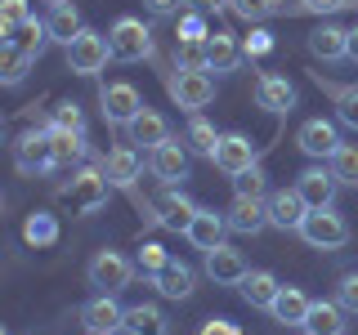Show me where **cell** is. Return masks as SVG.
<instances>
[{"label": "cell", "mask_w": 358, "mask_h": 335, "mask_svg": "<svg viewBox=\"0 0 358 335\" xmlns=\"http://www.w3.org/2000/svg\"><path fill=\"white\" fill-rule=\"evenodd\" d=\"M108 174H103V165H90V170H76L72 174V184H63L59 188V197L72 206V215H94V210H103L108 206Z\"/></svg>", "instance_id": "obj_1"}, {"label": "cell", "mask_w": 358, "mask_h": 335, "mask_svg": "<svg viewBox=\"0 0 358 335\" xmlns=\"http://www.w3.org/2000/svg\"><path fill=\"white\" fill-rule=\"evenodd\" d=\"M108 45H112V59H117V63H143V59H152V31H148V22L130 18V14L112 22Z\"/></svg>", "instance_id": "obj_2"}, {"label": "cell", "mask_w": 358, "mask_h": 335, "mask_svg": "<svg viewBox=\"0 0 358 335\" xmlns=\"http://www.w3.org/2000/svg\"><path fill=\"white\" fill-rule=\"evenodd\" d=\"M14 161L22 174H45V170H59V161H54V139H50V126L45 130H22L14 139Z\"/></svg>", "instance_id": "obj_3"}, {"label": "cell", "mask_w": 358, "mask_h": 335, "mask_svg": "<svg viewBox=\"0 0 358 335\" xmlns=\"http://www.w3.org/2000/svg\"><path fill=\"white\" fill-rule=\"evenodd\" d=\"M300 237H305L313 251H341L345 241H350V223L345 215H336V210H309L305 223H300Z\"/></svg>", "instance_id": "obj_4"}, {"label": "cell", "mask_w": 358, "mask_h": 335, "mask_svg": "<svg viewBox=\"0 0 358 335\" xmlns=\"http://www.w3.org/2000/svg\"><path fill=\"white\" fill-rule=\"evenodd\" d=\"M67 72H76V76H99L108 67V59H112V45H108V36H99V31H81L72 45H67Z\"/></svg>", "instance_id": "obj_5"}, {"label": "cell", "mask_w": 358, "mask_h": 335, "mask_svg": "<svg viewBox=\"0 0 358 335\" xmlns=\"http://www.w3.org/2000/svg\"><path fill=\"white\" fill-rule=\"evenodd\" d=\"M99 107H103L108 126H130V121L139 117L148 103H143V94L130 81H108L103 89H99Z\"/></svg>", "instance_id": "obj_6"}, {"label": "cell", "mask_w": 358, "mask_h": 335, "mask_svg": "<svg viewBox=\"0 0 358 335\" xmlns=\"http://www.w3.org/2000/svg\"><path fill=\"white\" fill-rule=\"evenodd\" d=\"M134 277V264L126 260L121 251H99L94 260H90V286L108 290V295H117V290H126Z\"/></svg>", "instance_id": "obj_7"}, {"label": "cell", "mask_w": 358, "mask_h": 335, "mask_svg": "<svg viewBox=\"0 0 358 335\" xmlns=\"http://www.w3.org/2000/svg\"><path fill=\"white\" fill-rule=\"evenodd\" d=\"M215 170L220 174H229V179H238L242 170H251V165H260L255 161V143L246 139V134H238V130H229V134H220V148H215Z\"/></svg>", "instance_id": "obj_8"}, {"label": "cell", "mask_w": 358, "mask_h": 335, "mask_svg": "<svg viewBox=\"0 0 358 335\" xmlns=\"http://www.w3.org/2000/svg\"><path fill=\"white\" fill-rule=\"evenodd\" d=\"M171 98L179 103V112H201L215 98V81H210V72H179L171 76Z\"/></svg>", "instance_id": "obj_9"}, {"label": "cell", "mask_w": 358, "mask_h": 335, "mask_svg": "<svg viewBox=\"0 0 358 335\" xmlns=\"http://www.w3.org/2000/svg\"><path fill=\"white\" fill-rule=\"evenodd\" d=\"M224 219H229V232H238V237H255V232L268 228V201L264 197H233V206L224 210Z\"/></svg>", "instance_id": "obj_10"}, {"label": "cell", "mask_w": 358, "mask_h": 335, "mask_svg": "<svg viewBox=\"0 0 358 335\" xmlns=\"http://www.w3.org/2000/svg\"><path fill=\"white\" fill-rule=\"evenodd\" d=\"M148 170H152L157 184H166V188L184 184V179H188V152H184V143H179V139H166L162 148H152L148 152Z\"/></svg>", "instance_id": "obj_11"}, {"label": "cell", "mask_w": 358, "mask_h": 335, "mask_svg": "<svg viewBox=\"0 0 358 335\" xmlns=\"http://www.w3.org/2000/svg\"><path fill=\"white\" fill-rule=\"evenodd\" d=\"M157 228H166V232H188V228H193V219H197V201L193 197H184V193H175V188H166V193H162V201H157Z\"/></svg>", "instance_id": "obj_12"}, {"label": "cell", "mask_w": 358, "mask_h": 335, "mask_svg": "<svg viewBox=\"0 0 358 335\" xmlns=\"http://www.w3.org/2000/svg\"><path fill=\"white\" fill-rule=\"evenodd\" d=\"M264 201H268V223H273V228L300 232V223H305L309 206H305V197H300L296 188H278V193H268Z\"/></svg>", "instance_id": "obj_13"}, {"label": "cell", "mask_w": 358, "mask_h": 335, "mask_svg": "<svg viewBox=\"0 0 358 335\" xmlns=\"http://www.w3.org/2000/svg\"><path fill=\"white\" fill-rule=\"evenodd\" d=\"M251 273V268H246V255L242 251H233V246H215V251H206V277L215 286H238L242 277Z\"/></svg>", "instance_id": "obj_14"}, {"label": "cell", "mask_w": 358, "mask_h": 335, "mask_svg": "<svg viewBox=\"0 0 358 335\" xmlns=\"http://www.w3.org/2000/svg\"><path fill=\"white\" fill-rule=\"evenodd\" d=\"M336 188H341V179H336L331 170H322V165H309V170L296 179V193L305 197L309 210H327L336 201Z\"/></svg>", "instance_id": "obj_15"}, {"label": "cell", "mask_w": 358, "mask_h": 335, "mask_svg": "<svg viewBox=\"0 0 358 335\" xmlns=\"http://www.w3.org/2000/svg\"><path fill=\"white\" fill-rule=\"evenodd\" d=\"M255 103L264 112H273V117H287V112L296 107V85L278 72H264L260 81H255Z\"/></svg>", "instance_id": "obj_16"}, {"label": "cell", "mask_w": 358, "mask_h": 335, "mask_svg": "<svg viewBox=\"0 0 358 335\" xmlns=\"http://www.w3.org/2000/svg\"><path fill=\"white\" fill-rule=\"evenodd\" d=\"M305 45H309L313 59H322V63H341V59H350V31L336 27V22H322V27H313Z\"/></svg>", "instance_id": "obj_17"}, {"label": "cell", "mask_w": 358, "mask_h": 335, "mask_svg": "<svg viewBox=\"0 0 358 335\" xmlns=\"http://www.w3.org/2000/svg\"><path fill=\"white\" fill-rule=\"evenodd\" d=\"M296 143H300V152L305 156H331L336 148H341V134H336V121H322V117H313V121H305L300 126V134H296Z\"/></svg>", "instance_id": "obj_18"}, {"label": "cell", "mask_w": 358, "mask_h": 335, "mask_svg": "<svg viewBox=\"0 0 358 335\" xmlns=\"http://www.w3.org/2000/svg\"><path fill=\"white\" fill-rule=\"evenodd\" d=\"M121 322H126V308H121L117 295H108V290H99V295L81 308V327L85 331H121Z\"/></svg>", "instance_id": "obj_19"}, {"label": "cell", "mask_w": 358, "mask_h": 335, "mask_svg": "<svg viewBox=\"0 0 358 335\" xmlns=\"http://www.w3.org/2000/svg\"><path fill=\"white\" fill-rule=\"evenodd\" d=\"M148 282L157 286V295H166V299H188V295H193L197 273H193V268H188L184 260H175V255H171V264H166L162 273H152Z\"/></svg>", "instance_id": "obj_20"}, {"label": "cell", "mask_w": 358, "mask_h": 335, "mask_svg": "<svg viewBox=\"0 0 358 335\" xmlns=\"http://www.w3.org/2000/svg\"><path fill=\"white\" fill-rule=\"evenodd\" d=\"M103 174H108L112 188H134V184H139V174H143V156L134 152V148H112L103 156Z\"/></svg>", "instance_id": "obj_21"}, {"label": "cell", "mask_w": 358, "mask_h": 335, "mask_svg": "<svg viewBox=\"0 0 358 335\" xmlns=\"http://www.w3.org/2000/svg\"><path fill=\"white\" fill-rule=\"evenodd\" d=\"M278 290H282V282H278L268 268H251V273H246L242 282H238V295H242L251 308H273Z\"/></svg>", "instance_id": "obj_22"}, {"label": "cell", "mask_w": 358, "mask_h": 335, "mask_svg": "<svg viewBox=\"0 0 358 335\" xmlns=\"http://www.w3.org/2000/svg\"><path fill=\"white\" fill-rule=\"evenodd\" d=\"M309 308H313V299L300 286H282L268 313H273V322H282V327H305V322H309Z\"/></svg>", "instance_id": "obj_23"}, {"label": "cell", "mask_w": 358, "mask_h": 335, "mask_svg": "<svg viewBox=\"0 0 358 335\" xmlns=\"http://www.w3.org/2000/svg\"><path fill=\"white\" fill-rule=\"evenodd\" d=\"M224 232H229V219H224L220 210H206V206H201V210H197V219H193V228H188L184 237L193 241L201 255H206V251H215V246L224 241Z\"/></svg>", "instance_id": "obj_24"}, {"label": "cell", "mask_w": 358, "mask_h": 335, "mask_svg": "<svg viewBox=\"0 0 358 335\" xmlns=\"http://www.w3.org/2000/svg\"><path fill=\"white\" fill-rule=\"evenodd\" d=\"M126 130H130V143H143L148 152H152V148H162V143L171 139V126H166V117H162L157 107H143Z\"/></svg>", "instance_id": "obj_25"}, {"label": "cell", "mask_w": 358, "mask_h": 335, "mask_svg": "<svg viewBox=\"0 0 358 335\" xmlns=\"http://www.w3.org/2000/svg\"><path fill=\"white\" fill-rule=\"evenodd\" d=\"M45 27H50V40L67 50V45H72V40L85 31V22H81V14H76L72 0H63V5H50V18H45Z\"/></svg>", "instance_id": "obj_26"}, {"label": "cell", "mask_w": 358, "mask_h": 335, "mask_svg": "<svg viewBox=\"0 0 358 335\" xmlns=\"http://www.w3.org/2000/svg\"><path fill=\"white\" fill-rule=\"evenodd\" d=\"M121 331L126 335H171V322H166V313L157 304H130Z\"/></svg>", "instance_id": "obj_27"}, {"label": "cell", "mask_w": 358, "mask_h": 335, "mask_svg": "<svg viewBox=\"0 0 358 335\" xmlns=\"http://www.w3.org/2000/svg\"><path fill=\"white\" fill-rule=\"evenodd\" d=\"M0 45H14V50L27 54V59H41L45 45H54V40H50V27H45V22H36V14H31L22 27H14L9 36H0Z\"/></svg>", "instance_id": "obj_28"}, {"label": "cell", "mask_w": 358, "mask_h": 335, "mask_svg": "<svg viewBox=\"0 0 358 335\" xmlns=\"http://www.w3.org/2000/svg\"><path fill=\"white\" fill-rule=\"evenodd\" d=\"M206 54H210V72H233V67L246 59L233 31H210V36H206Z\"/></svg>", "instance_id": "obj_29"}, {"label": "cell", "mask_w": 358, "mask_h": 335, "mask_svg": "<svg viewBox=\"0 0 358 335\" xmlns=\"http://www.w3.org/2000/svg\"><path fill=\"white\" fill-rule=\"evenodd\" d=\"M305 331H313V335H345V308L336 304V299H313Z\"/></svg>", "instance_id": "obj_30"}, {"label": "cell", "mask_w": 358, "mask_h": 335, "mask_svg": "<svg viewBox=\"0 0 358 335\" xmlns=\"http://www.w3.org/2000/svg\"><path fill=\"white\" fill-rule=\"evenodd\" d=\"M22 241L27 246H54L59 241V219L50 215V210H36V215H27V223H22Z\"/></svg>", "instance_id": "obj_31"}, {"label": "cell", "mask_w": 358, "mask_h": 335, "mask_svg": "<svg viewBox=\"0 0 358 335\" xmlns=\"http://www.w3.org/2000/svg\"><path fill=\"white\" fill-rule=\"evenodd\" d=\"M31 63L36 59H27L22 50H14V45H0V85H22L27 81V72H31Z\"/></svg>", "instance_id": "obj_32"}, {"label": "cell", "mask_w": 358, "mask_h": 335, "mask_svg": "<svg viewBox=\"0 0 358 335\" xmlns=\"http://www.w3.org/2000/svg\"><path fill=\"white\" fill-rule=\"evenodd\" d=\"M327 170L341 179L345 188H358V143H341V148L327 156Z\"/></svg>", "instance_id": "obj_33"}, {"label": "cell", "mask_w": 358, "mask_h": 335, "mask_svg": "<svg viewBox=\"0 0 358 335\" xmlns=\"http://www.w3.org/2000/svg\"><path fill=\"white\" fill-rule=\"evenodd\" d=\"M50 139H54V161H59V165H76V161H85V134L50 130Z\"/></svg>", "instance_id": "obj_34"}, {"label": "cell", "mask_w": 358, "mask_h": 335, "mask_svg": "<svg viewBox=\"0 0 358 335\" xmlns=\"http://www.w3.org/2000/svg\"><path fill=\"white\" fill-rule=\"evenodd\" d=\"M184 143L193 152H201V156H215V148H220V134H215V126H210L206 117H197L193 112V121H188V134H184Z\"/></svg>", "instance_id": "obj_35"}, {"label": "cell", "mask_w": 358, "mask_h": 335, "mask_svg": "<svg viewBox=\"0 0 358 335\" xmlns=\"http://www.w3.org/2000/svg\"><path fill=\"white\" fill-rule=\"evenodd\" d=\"M50 130H72V134H85V112L76 98H59L50 112Z\"/></svg>", "instance_id": "obj_36"}, {"label": "cell", "mask_w": 358, "mask_h": 335, "mask_svg": "<svg viewBox=\"0 0 358 335\" xmlns=\"http://www.w3.org/2000/svg\"><path fill=\"white\" fill-rule=\"evenodd\" d=\"M175 63H179V72H210L206 40H179L175 45Z\"/></svg>", "instance_id": "obj_37"}, {"label": "cell", "mask_w": 358, "mask_h": 335, "mask_svg": "<svg viewBox=\"0 0 358 335\" xmlns=\"http://www.w3.org/2000/svg\"><path fill=\"white\" fill-rule=\"evenodd\" d=\"M229 9L238 18H246V22H264V18H273L282 5H278V0H229Z\"/></svg>", "instance_id": "obj_38"}, {"label": "cell", "mask_w": 358, "mask_h": 335, "mask_svg": "<svg viewBox=\"0 0 358 335\" xmlns=\"http://www.w3.org/2000/svg\"><path fill=\"white\" fill-rule=\"evenodd\" d=\"M27 18H31L27 0H0V36H9V31L22 27Z\"/></svg>", "instance_id": "obj_39"}, {"label": "cell", "mask_w": 358, "mask_h": 335, "mask_svg": "<svg viewBox=\"0 0 358 335\" xmlns=\"http://www.w3.org/2000/svg\"><path fill=\"white\" fill-rule=\"evenodd\" d=\"M336 117H341L350 130H358V85L336 89Z\"/></svg>", "instance_id": "obj_40"}, {"label": "cell", "mask_w": 358, "mask_h": 335, "mask_svg": "<svg viewBox=\"0 0 358 335\" xmlns=\"http://www.w3.org/2000/svg\"><path fill=\"white\" fill-rule=\"evenodd\" d=\"M166 264H171V255H166V246H157V241H143L139 246V268H143V273H162V268Z\"/></svg>", "instance_id": "obj_41"}, {"label": "cell", "mask_w": 358, "mask_h": 335, "mask_svg": "<svg viewBox=\"0 0 358 335\" xmlns=\"http://www.w3.org/2000/svg\"><path fill=\"white\" fill-rule=\"evenodd\" d=\"M233 188H238L242 197H268V188H264V170H260V165L242 170L238 179H233Z\"/></svg>", "instance_id": "obj_42"}, {"label": "cell", "mask_w": 358, "mask_h": 335, "mask_svg": "<svg viewBox=\"0 0 358 335\" xmlns=\"http://www.w3.org/2000/svg\"><path fill=\"white\" fill-rule=\"evenodd\" d=\"M336 304L345 313H358V273H345L341 282H336Z\"/></svg>", "instance_id": "obj_43"}, {"label": "cell", "mask_w": 358, "mask_h": 335, "mask_svg": "<svg viewBox=\"0 0 358 335\" xmlns=\"http://www.w3.org/2000/svg\"><path fill=\"white\" fill-rule=\"evenodd\" d=\"M206 18H201V9H193V14H179V40H206Z\"/></svg>", "instance_id": "obj_44"}, {"label": "cell", "mask_w": 358, "mask_h": 335, "mask_svg": "<svg viewBox=\"0 0 358 335\" xmlns=\"http://www.w3.org/2000/svg\"><path fill=\"white\" fill-rule=\"evenodd\" d=\"M268 50H273V36H268V31H260V27H255L251 36L242 40V54H246V59H260V54H268Z\"/></svg>", "instance_id": "obj_45"}, {"label": "cell", "mask_w": 358, "mask_h": 335, "mask_svg": "<svg viewBox=\"0 0 358 335\" xmlns=\"http://www.w3.org/2000/svg\"><path fill=\"white\" fill-rule=\"evenodd\" d=\"M143 5H148V14H157V18H175L184 0H143Z\"/></svg>", "instance_id": "obj_46"}, {"label": "cell", "mask_w": 358, "mask_h": 335, "mask_svg": "<svg viewBox=\"0 0 358 335\" xmlns=\"http://www.w3.org/2000/svg\"><path fill=\"white\" fill-rule=\"evenodd\" d=\"M197 335H242V331H238V327H233V322H229V318H210V322H206V327H201Z\"/></svg>", "instance_id": "obj_47"}, {"label": "cell", "mask_w": 358, "mask_h": 335, "mask_svg": "<svg viewBox=\"0 0 358 335\" xmlns=\"http://www.w3.org/2000/svg\"><path fill=\"white\" fill-rule=\"evenodd\" d=\"M345 0H300V9L305 14H331V9H341Z\"/></svg>", "instance_id": "obj_48"}, {"label": "cell", "mask_w": 358, "mask_h": 335, "mask_svg": "<svg viewBox=\"0 0 358 335\" xmlns=\"http://www.w3.org/2000/svg\"><path fill=\"white\" fill-rule=\"evenodd\" d=\"M193 9H201V14H224L229 9V0H188Z\"/></svg>", "instance_id": "obj_49"}, {"label": "cell", "mask_w": 358, "mask_h": 335, "mask_svg": "<svg viewBox=\"0 0 358 335\" xmlns=\"http://www.w3.org/2000/svg\"><path fill=\"white\" fill-rule=\"evenodd\" d=\"M350 63H358V27H350Z\"/></svg>", "instance_id": "obj_50"}, {"label": "cell", "mask_w": 358, "mask_h": 335, "mask_svg": "<svg viewBox=\"0 0 358 335\" xmlns=\"http://www.w3.org/2000/svg\"><path fill=\"white\" fill-rule=\"evenodd\" d=\"M90 335H126V331H90Z\"/></svg>", "instance_id": "obj_51"}, {"label": "cell", "mask_w": 358, "mask_h": 335, "mask_svg": "<svg viewBox=\"0 0 358 335\" xmlns=\"http://www.w3.org/2000/svg\"><path fill=\"white\" fill-rule=\"evenodd\" d=\"M50 5H63V0H50Z\"/></svg>", "instance_id": "obj_52"}, {"label": "cell", "mask_w": 358, "mask_h": 335, "mask_svg": "<svg viewBox=\"0 0 358 335\" xmlns=\"http://www.w3.org/2000/svg\"><path fill=\"white\" fill-rule=\"evenodd\" d=\"M278 5H287V0H278Z\"/></svg>", "instance_id": "obj_53"}, {"label": "cell", "mask_w": 358, "mask_h": 335, "mask_svg": "<svg viewBox=\"0 0 358 335\" xmlns=\"http://www.w3.org/2000/svg\"><path fill=\"white\" fill-rule=\"evenodd\" d=\"M0 335H9V331H0Z\"/></svg>", "instance_id": "obj_54"}, {"label": "cell", "mask_w": 358, "mask_h": 335, "mask_svg": "<svg viewBox=\"0 0 358 335\" xmlns=\"http://www.w3.org/2000/svg\"><path fill=\"white\" fill-rule=\"evenodd\" d=\"M305 335H313V331H305Z\"/></svg>", "instance_id": "obj_55"}]
</instances>
